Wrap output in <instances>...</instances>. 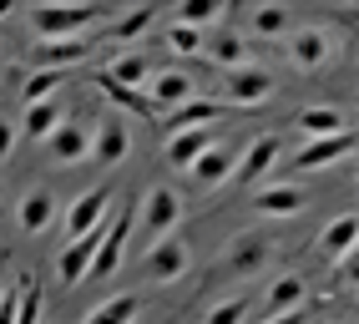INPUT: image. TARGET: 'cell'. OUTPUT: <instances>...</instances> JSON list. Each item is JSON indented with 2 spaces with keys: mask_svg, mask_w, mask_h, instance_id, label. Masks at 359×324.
<instances>
[{
  "mask_svg": "<svg viewBox=\"0 0 359 324\" xmlns=\"http://www.w3.org/2000/svg\"><path fill=\"white\" fill-rule=\"evenodd\" d=\"M31 20H36V31L46 41H76L86 26L107 20V6H41Z\"/></svg>",
  "mask_w": 359,
  "mask_h": 324,
  "instance_id": "1",
  "label": "cell"
},
{
  "mask_svg": "<svg viewBox=\"0 0 359 324\" xmlns=\"http://www.w3.org/2000/svg\"><path fill=\"white\" fill-rule=\"evenodd\" d=\"M182 218V198L172 188H152L147 198L137 203V228H142V238L157 243V238H172V228Z\"/></svg>",
  "mask_w": 359,
  "mask_h": 324,
  "instance_id": "2",
  "label": "cell"
},
{
  "mask_svg": "<svg viewBox=\"0 0 359 324\" xmlns=\"http://www.w3.org/2000/svg\"><path fill=\"white\" fill-rule=\"evenodd\" d=\"M187 269H193V253H187L182 238H157L142 253V279L147 284H177Z\"/></svg>",
  "mask_w": 359,
  "mask_h": 324,
  "instance_id": "3",
  "label": "cell"
},
{
  "mask_svg": "<svg viewBox=\"0 0 359 324\" xmlns=\"http://www.w3.org/2000/svg\"><path fill=\"white\" fill-rule=\"evenodd\" d=\"M354 152V132H334V137H314L309 147L294 152V162H283V177H299V173H319L329 162H344Z\"/></svg>",
  "mask_w": 359,
  "mask_h": 324,
  "instance_id": "4",
  "label": "cell"
},
{
  "mask_svg": "<svg viewBox=\"0 0 359 324\" xmlns=\"http://www.w3.org/2000/svg\"><path fill=\"white\" fill-rule=\"evenodd\" d=\"M273 91H278V81L263 72V66H238V72L223 76V97H228V107H263Z\"/></svg>",
  "mask_w": 359,
  "mask_h": 324,
  "instance_id": "5",
  "label": "cell"
},
{
  "mask_svg": "<svg viewBox=\"0 0 359 324\" xmlns=\"http://www.w3.org/2000/svg\"><path fill=\"white\" fill-rule=\"evenodd\" d=\"M269 253H273V238H263V234H238L223 253V274L228 279H248V274H258L263 264H269Z\"/></svg>",
  "mask_w": 359,
  "mask_h": 324,
  "instance_id": "6",
  "label": "cell"
},
{
  "mask_svg": "<svg viewBox=\"0 0 359 324\" xmlns=\"http://www.w3.org/2000/svg\"><path fill=\"white\" fill-rule=\"evenodd\" d=\"M102 238H107V218L91 228L86 238H76V243H66V248H61V259H56V279H61V284H81V279H86V269H91V259H97V248H102Z\"/></svg>",
  "mask_w": 359,
  "mask_h": 324,
  "instance_id": "7",
  "label": "cell"
},
{
  "mask_svg": "<svg viewBox=\"0 0 359 324\" xmlns=\"http://www.w3.org/2000/svg\"><path fill=\"white\" fill-rule=\"evenodd\" d=\"M107 208H111V188H107V182H102V188H91V193H81L76 203H71V213H66V243L86 238L91 228L107 218Z\"/></svg>",
  "mask_w": 359,
  "mask_h": 324,
  "instance_id": "8",
  "label": "cell"
},
{
  "mask_svg": "<svg viewBox=\"0 0 359 324\" xmlns=\"http://www.w3.org/2000/svg\"><path fill=\"white\" fill-rule=\"evenodd\" d=\"M278 152H283V137H278V132H263L258 142L243 152V162L233 168V177H228V182H238V188H253V182H258L263 173H273Z\"/></svg>",
  "mask_w": 359,
  "mask_h": 324,
  "instance_id": "9",
  "label": "cell"
},
{
  "mask_svg": "<svg viewBox=\"0 0 359 324\" xmlns=\"http://www.w3.org/2000/svg\"><path fill=\"white\" fill-rule=\"evenodd\" d=\"M132 152V137H127V122L122 117H107L97 132H91V147H86V157L97 162V168H116Z\"/></svg>",
  "mask_w": 359,
  "mask_h": 324,
  "instance_id": "10",
  "label": "cell"
},
{
  "mask_svg": "<svg viewBox=\"0 0 359 324\" xmlns=\"http://www.w3.org/2000/svg\"><path fill=\"white\" fill-rule=\"evenodd\" d=\"M329 56H334V36L329 31L309 26V31L289 36V61L299 66V72H319V66H329Z\"/></svg>",
  "mask_w": 359,
  "mask_h": 324,
  "instance_id": "11",
  "label": "cell"
},
{
  "mask_svg": "<svg viewBox=\"0 0 359 324\" xmlns=\"http://www.w3.org/2000/svg\"><path fill=\"white\" fill-rule=\"evenodd\" d=\"M86 147H91V132L81 122H61L51 137H46V152H51L56 168H76V162L86 157Z\"/></svg>",
  "mask_w": 359,
  "mask_h": 324,
  "instance_id": "12",
  "label": "cell"
},
{
  "mask_svg": "<svg viewBox=\"0 0 359 324\" xmlns=\"http://www.w3.org/2000/svg\"><path fill=\"white\" fill-rule=\"evenodd\" d=\"M233 168H238V157H233V147H218V142H212L198 162H193V168H187V177H193L198 182V188H223V182L233 177Z\"/></svg>",
  "mask_w": 359,
  "mask_h": 324,
  "instance_id": "13",
  "label": "cell"
},
{
  "mask_svg": "<svg viewBox=\"0 0 359 324\" xmlns=\"http://www.w3.org/2000/svg\"><path fill=\"white\" fill-rule=\"evenodd\" d=\"M147 102L162 112H177V107H187L193 102V76H182V72H157L152 81H147Z\"/></svg>",
  "mask_w": 359,
  "mask_h": 324,
  "instance_id": "14",
  "label": "cell"
},
{
  "mask_svg": "<svg viewBox=\"0 0 359 324\" xmlns=\"http://www.w3.org/2000/svg\"><path fill=\"white\" fill-rule=\"evenodd\" d=\"M167 168H177V173H187L193 162L212 147V132L208 127H187V132H177V137H167Z\"/></svg>",
  "mask_w": 359,
  "mask_h": 324,
  "instance_id": "15",
  "label": "cell"
},
{
  "mask_svg": "<svg viewBox=\"0 0 359 324\" xmlns=\"http://www.w3.org/2000/svg\"><path fill=\"white\" fill-rule=\"evenodd\" d=\"M223 112H228L223 102H187V107H177V112H167V122H157V132H162V142H167V137H177V132H187V127L218 122Z\"/></svg>",
  "mask_w": 359,
  "mask_h": 324,
  "instance_id": "16",
  "label": "cell"
},
{
  "mask_svg": "<svg viewBox=\"0 0 359 324\" xmlns=\"http://www.w3.org/2000/svg\"><path fill=\"white\" fill-rule=\"evenodd\" d=\"M97 41H41L36 46V72H71L76 61H86V51Z\"/></svg>",
  "mask_w": 359,
  "mask_h": 324,
  "instance_id": "17",
  "label": "cell"
},
{
  "mask_svg": "<svg viewBox=\"0 0 359 324\" xmlns=\"http://www.w3.org/2000/svg\"><path fill=\"white\" fill-rule=\"evenodd\" d=\"M253 213L263 218H283V213H304V188H294V182H278V188H263L248 198Z\"/></svg>",
  "mask_w": 359,
  "mask_h": 324,
  "instance_id": "18",
  "label": "cell"
},
{
  "mask_svg": "<svg viewBox=\"0 0 359 324\" xmlns=\"http://www.w3.org/2000/svg\"><path fill=\"white\" fill-rule=\"evenodd\" d=\"M56 218V198L51 188H31L26 198H20V234H46Z\"/></svg>",
  "mask_w": 359,
  "mask_h": 324,
  "instance_id": "19",
  "label": "cell"
},
{
  "mask_svg": "<svg viewBox=\"0 0 359 324\" xmlns=\"http://www.w3.org/2000/svg\"><path fill=\"white\" fill-rule=\"evenodd\" d=\"M294 127H299V132H309V142H314V137L349 132V117H344L339 107H304L299 117H294Z\"/></svg>",
  "mask_w": 359,
  "mask_h": 324,
  "instance_id": "20",
  "label": "cell"
},
{
  "mask_svg": "<svg viewBox=\"0 0 359 324\" xmlns=\"http://www.w3.org/2000/svg\"><path fill=\"white\" fill-rule=\"evenodd\" d=\"M61 122H66V107H61L56 97H46V102H36V107L26 112V122H20L15 132H26L31 142H46V137H51Z\"/></svg>",
  "mask_w": 359,
  "mask_h": 324,
  "instance_id": "21",
  "label": "cell"
},
{
  "mask_svg": "<svg viewBox=\"0 0 359 324\" xmlns=\"http://www.w3.org/2000/svg\"><path fill=\"white\" fill-rule=\"evenodd\" d=\"M97 86H102V97H107V102H116L122 112H132V117H142V122H152V117H157V107L147 102V91H137V86H116V81L102 76V72H97Z\"/></svg>",
  "mask_w": 359,
  "mask_h": 324,
  "instance_id": "22",
  "label": "cell"
},
{
  "mask_svg": "<svg viewBox=\"0 0 359 324\" xmlns=\"http://www.w3.org/2000/svg\"><path fill=\"white\" fill-rule=\"evenodd\" d=\"M354 234H359V218H354V213H339V218L319 234L324 259H344V253H354Z\"/></svg>",
  "mask_w": 359,
  "mask_h": 324,
  "instance_id": "23",
  "label": "cell"
},
{
  "mask_svg": "<svg viewBox=\"0 0 359 324\" xmlns=\"http://www.w3.org/2000/svg\"><path fill=\"white\" fill-rule=\"evenodd\" d=\"M203 51L218 61V66H228V72L248 66V41H243V36H233V31H223V36H203Z\"/></svg>",
  "mask_w": 359,
  "mask_h": 324,
  "instance_id": "24",
  "label": "cell"
},
{
  "mask_svg": "<svg viewBox=\"0 0 359 324\" xmlns=\"http://www.w3.org/2000/svg\"><path fill=\"white\" fill-rule=\"evenodd\" d=\"M304 299H309V284L299 279V274H283V279L269 289V319L289 314V309H304Z\"/></svg>",
  "mask_w": 359,
  "mask_h": 324,
  "instance_id": "25",
  "label": "cell"
},
{
  "mask_svg": "<svg viewBox=\"0 0 359 324\" xmlns=\"http://www.w3.org/2000/svg\"><path fill=\"white\" fill-rule=\"evenodd\" d=\"M137 309H142V299H137V294H116V299H107V304L91 309L86 324H132Z\"/></svg>",
  "mask_w": 359,
  "mask_h": 324,
  "instance_id": "26",
  "label": "cell"
},
{
  "mask_svg": "<svg viewBox=\"0 0 359 324\" xmlns=\"http://www.w3.org/2000/svg\"><path fill=\"white\" fill-rule=\"evenodd\" d=\"M102 76H111L116 86H137V81H147V76H152V61H147V56H116Z\"/></svg>",
  "mask_w": 359,
  "mask_h": 324,
  "instance_id": "27",
  "label": "cell"
},
{
  "mask_svg": "<svg viewBox=\"0 0 359 324\" xmlns=\"http://www.w3.org/2000/svg\"><path fill=\"white\" fill-rule=\"evenodd\" d=\"M152 20H157V11H152V6H142V11H132V15H122V20H116V26H111L102 41H137L142 31L152 26Z\"/></svg>",
  "mask_w": 359,
  "mask_h": 324,
  "instance_id": "28",
  "label": "cell"
},
{
  "mask_svg": "<svg viewBox=\"0 0 359 324\" xmlns=\"http://www.w3.org/2000/svg\"><path fill=\"white\" fill-rule=\"evenodd\" d=\"M223 15V0H187V6L177 11V26H212V20Z\"/></svg>",
  "mask_w": 359,
  "mask_h": 324,
  "instance_id": "29",
  "label": "cell"
},
{
  "mask_svg": "<svg viewBox=\"0 0 359 324\" xmlns=\"http://www.w3.org/2000/svg\"><path fill=\"white\" fill-rule=\"evenodd\" d=\"M61 81H66V72H31L26 81H20V97H26V102L36 107V102H46V97H51V91H56Z\"/></svg>",
  "mask_w": 359,
  "mask_h": 324,
  "instance_id": "30",
  "label": "cell"
},
{
  "mask_svg": "<svg viewBox=\"0 0 359 324\" xmlns=\"http://www.w3.org/2000/svg\"><path fill=\"white\" fill-rule=\"evenodd\" d=\"M248 26L258 36H283V31H289V11H283V6H263V11L248 15Z\"/></svg>",
  "mask_w": 359,
  "mask_h": 324,
  "instance_id": "31",
  "label": "cell"
},
{
  "mask_svg": "<svg viewBox=\"0 0 359 324\" xmlns=\"http://www.w3.org/2000/svg\"><path fill=\"white\" fill-rule=\"evenodd\" d=\"M248 294H233V299H223V304H212L208 309V324H243L248 319Z\"/></svg>",
  "mask_w": 359,
  "mask_h": 324,
  "instance_id": "32",
  "label": "cell"
},
{
  "mask_svg": "<svg viewBox=\"0 0 359 324\" xmlns=\"http://www.w3.org/2000/svg\"><path fill=\"white\" fill-rule=\"evenodd\" d=\"M167 51H177V56H198L203 51V31H193V26H167Z\"/></svg>",
  "mask_w": 359,
  "mask_h": 324,
  "instance_id": "33",
  "label": "cell"
},
{
  "mask_svg": "<svg viewBox=\"0 0 359 324\" xmlns=\"http://www.w3.org/2000/svg\"><path fill=\"white\" fill-rule=\"evenodd\" d=\"M15 137H20V132H15V122L6 117V112H0V168L11 162V152H15Z\"/></svg>",
  "mask_w": 359,
  "mask_h": 324,
  "instance_id": "34",
  "label": "cell"
},
{
  "mask_svg": "<svg viewBox=\"0 0 359 324\" xmlns=\"http://www.w3.org/2000/svg\"><path fill=\"white\" fill-rule=\"evenodd\" d=\"M15 304H20V279L6 284V294H0V324H15Z\"/></svg>",
  "mask_w": 359,
  "mask_h": 324,
  "instance_id": "35",
  "label": "cell"
},
{
  "mask_svg": "<svg viewBox=\"0 0 359 324\" xmlns=\"http://www.w3.org/2000/svg\"><path fill=\"white\" fill-rule=\"evenodd\" d=\"M309 319H314V309L304 304V309H289V314H273L269 324H309Z\"/></svg>",
  "mask_w": 359,
  "mask_h": 324,
  "instance_id": "36",
  "label": "cell"
},
{
  "mask_svg": "<svg viewBox=\"0 0 359 324\" xmlns=\"http://www.w3.org/2000/svg\"><path fill=\"white\" fill-rule=\"evenodd\" d=\"M334 284H354V253H344V259H339V274H334Z\"/></svg>",
  "mask_w": 359,
  "mask_h": 324,
  "instance_id": "37",
  "label": "cell"
},
{
  "mask_svg": "<svg viewBox=\"0 0 359 324\" xmlns=\"http://www.w3.org/2000/svg\"><path fill=\"white\" fill-rule=\"evenodd\" d=\"M0 294H6V253H0Z\"/></svg>",
  "mask_w": 359,
  "mask_h": 324,
  "instance_id": "38",
  "label": "cell"
},
{
  "mask_svg": "<svg viewBox=\"0 0 359 324\" xmlns=\"http://www.w3.org/2000/svg\"><path fill=\"white\" fill-rule=\"evenodd\" d=\"M11 11H15V6H11V0H0V20H6V15H11Z\"/></svg>",
  "mask_w": 359,
  "mask_h": 324,
  "instance_id": "39",
  "label": "cell"
}]
</instances>
